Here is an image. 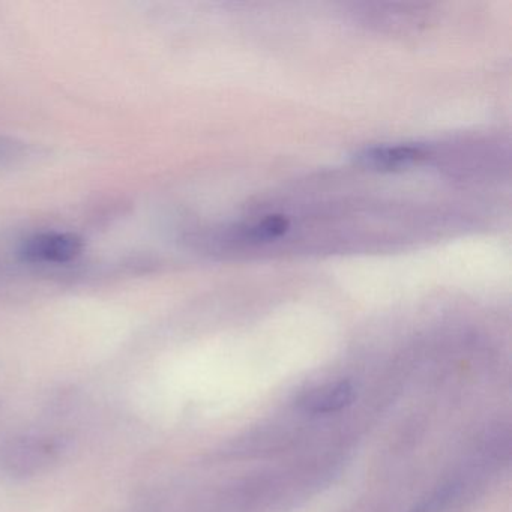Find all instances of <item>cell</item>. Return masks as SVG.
<instances>
[{"mask_svg": "<svg viewBox=\"0 0 512 512\" xmlns=\"http://www.w3.org/2000/svg\"><path fill=\"white\" fill-rule=\"evenodd\" d=\"M356 389L349 380H338L334 383L317 386L299 398V409L310 415H329L340 412L353 403Z\"/></svg>", "mask_w": 512, "mask_h": 512, "instance_id": "3", "label": "cell"}, {"mask_svg": "<svg viewBox=\"0 0 512 512\" xmlns=\"http://www.w3.org/2000/svg\"><path fill=\"white\" fill-rule=\"evenodd\" d=\"M449 499V491L442 490L437 491L433 496L425 499L424 502L419 503L412 512H442V509L445 508L446 502Z\"/></svg>", "mask_w": 512, "mask_h": 512, "instance_id": "7", "label": "cell"}, {"mask_svg": "<svg viewBox=\"0 0 512 512\" xmlns=\"http://www.w3.org/2000/svg\"><path fill=\"white\" fill-rule=\"evenodd\" d=\"M290 223L287 218L281 215H271V217L263 218L259 223L245 229L244 238L247 241H272V239L280 238L287 232Z\"/></svg>", "mask_w": 512, "mask_h": 512, "instance_id": "5", "label": "cell"}, {"mask_svg": "<svg viewBox=\"0 0 512 512\" xmlns=\"http://www.w3.org/2000/svg\"><path fill=\"white\" fill-rule=\"evenodd\" d=\"M83 241L74 233L41 232L22 242L20 256L40 265H64L82 254Z\"/></svg>", "mask_w": 512, "mask_h": 512, "instance_id": "1", "label": "cell"}, {"mask_svg": "<svg viewBox=\"0 0 512 512\" xmlns=\"http://www.w3.org/2000/svg\"><path fill=\"white\" fill-rule=\"evenodd\" d=\"M424 157L425 152L421 146H374V148L364 149L358 155V161L374 169L392 170L418 163Z\"/></svg>", "mask_w": 512, "mask_h": 512, "instance_id": "4", "label": "cell"}, {"mask_svg": "<svg viewBox=\"0 0 512 512\" xmlns=\"http://www.w3.org/2000/svg\"><path fill=\"white\" fill-rule=\"evenodd\" d=\"M58 446L50 440L16 439L0 448V469L13 476L32 475L41 466L50 463L58 454Z\"/></svg>", "mask_w": 512, "mask_h": 512, "instance_id": "2", "label": "cell"}, {"mask_svg": "<svg viewBox=\"0 0 512 512\" xmlns=\"http://www.w3.org/2000/svg\"><path fill=\"white\" fill-rule=\"evenodd\" d=\"M25 155L26 148L23 143L0 136V166L16 163V161L22 160Z\"/></svg>", "mask_w": 512, "mask_h": 512, "instance_id": "6", "label": "cell"}]
</instances>
